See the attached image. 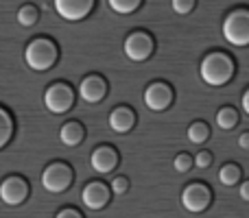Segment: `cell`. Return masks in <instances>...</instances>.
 <instances>
[{
    "mask_svg": "<svg viewBox=\"0 0 249 218\" xmlns=\"http://www.w3.org/2000/svg\"><path fill=\"white\" fill-rule=\"evenodd\" d=\"M234 74H236V64H234L232 57L223 50L208 52L201 59V66H199V77H201V81L212 87L228 85L234 79Z\"/></svg>",
    "mask_w": 249,
    "mask_h": 218,
    "instance_id": "obj_1",
    "label": "cell"
},
{
    "mask_svg": "<svg viewBox=\"0 0 249 218\" xmlns=\"http://www.w3.org/2000/svg\"><path fill=\"white\" fill-rule=\"evenodd\" d=\"M59 59V46L51 37H35L26 44L24 48V61L35 72H46Z\"/></svg>",
    "mask_w": 249,
    "mask_h": 218,
    "instance_id": "obj_2",
    "label": "cell"
},
{
    "mask_svg": "<svg viewBox=\"0 0 249 218\" xmlns=\"http://www.w3.org/2000/svg\"><path fill=\"white\" fill-rule=\"evenodd\" d=\"M221 33H223V39L230 46L236 48L249 46V9L238 7L234 11H230L223 20Z\"/></svg>",
    "mask_w": 249,
    "mask_h": 218,
    "instance_id": "obj_3",
    "label": "cell"
},
{
    "mask_svg": "<svg viewBox=\"0 0 249 218\" xmlns=\"http://www.w3.org/2000/svg\"><path fill=\"white\" fill-rule=\"evenodd\" d=\"M77 94H74L72 85H68L66 81H55L46 87L44 92V107L55 116H64L72 109Z\"/></svg>",
    "mask_w": 249,
    "mask_h": 218,
    "instance_id": "obj_4",
    "label": "cell"
},
{
    "mask_svg": "<svg viewBox=\"0 0 249 218\" xmlns=\"http://www.w3.org/2000/svg\"><path fill=\"white\" fill-rule=\"evenodd\" d=\"M74 184V170L66 162H51L42 172L44 190L53 194H61Z\"/></svg>",
    "mask_w": 249,
    "mask_h": 218,
    "instance_id": "obj_5",
    "label": "cell"
},
{
    "mask_svg": "<svg viewBox=\"0 0 249 218\" xmlns=\"http://www.w3.org/2000/svg\"><path fill=\"white\" fill-rule=\"evenodd\" d=\"M155 50V39L149 31H131V33L124 37V57L129 61H149L151 55Z\"/></svg>",
    "mask_w": 249,
    "mask_h": 218,
    "instance_id": "obj_6",
    "label": "cell"
},
{
    "mask_svg": "<svg viewBox=\"0 0 249 218\" xmlns=\"http://www.w3.org/2000/svg\"><path fill=\"white\" fill-rule=\"evenodd\" d=\"M212 203V190L208 188L201 181H195V184H188L184 190H181V205H184L186 212L190 214H201L210 207Z\"/></svg>",
    "mask_w": 249,
    "mask_h": 218,
    "instance_id": "obj_7",
    "label": "cell"
},
{
    "mask_svg": "<svg viewBox=\"0 0 249 218\" xmlns=\"http://www.w3.org/2000/svg\"><path fill=\"white\" fill-rule=\"evenodd\" d=\"M29 194H31V185L22 175H9L0 184V201L9 207L22 205L29 199Z\"/></svg>",
    "mask_w": 249,
    "mask_h": 218,
    "instance_id": "obj_8",
    "label": "cell"
},
{
    "mask_svg": "<svg viewBox=\"0 0 249 218\" xmlns=\"http://www.w3.org/2000/svg\"><path fill=\"white\" fill-rule=\"evenodd\" d=\"M96 0H53V9L66 22H81L94 11Z\"/></svg>",
    "mask_w": 249,
    "mask_h": 218,
    "instance_id": "obj_9",
    "label": "cell"
},
{
    "mask_svg": "<svg viewBox=\"0 0 249 218\" xmlns=\"http://www.w3.org/2000/svg\"><path fill=\"white\" fill-rule=\"evenodd\" d=\"M175 92L166 81H153L144 90V105L151 111H166L173 105Z\"/></svg>",
    "mask_w": 249,
    "mask_h": 218,
    "instance_id": "obj_10",
    "label": "cell"
},
{
    "mask_svg": "<svg viewBox=\"0 0 249 218\" xmlns=\"http://www.w3.org/2000/svg\"><path fill=\"white\" fill-rule=\"evenodd\" d=\"M118 164H121V155L109 144L96 146L90 155V168L96 175H109V172H114L118 168Z\"/></svg>",
    "mask_w": 249,
    "mask_h": 218,
    "instance_id": "obj_11",
    "label": "cell"
},
{
    "mask_svg": "<svg viewBox=\"0 0 249 218\" xmlns=\"http://www.w3.org/2000/svg\"><path fill=\"white\" fill-rule=\"evenodd\" d=\"M107 90H109V85L101 74H88V77H83L81 83H79V96H81V101L88 105L101 103V101L107 96Z\"/></svg>",
    "mask_w": 249,
    "mask_h": 218,
    "instance_id": "obj_12",
    "label": "cell"
},
{
    "mask_svg": "<svg viewBox=\"0 0 249 218\" xmlns=\"http://www.w3.org/2000/svg\"><path fill=\"white\" fill-rule=\"evenodd\" d=\"M112 201V190L103 184V181H90L83 185L81 190V203L88 210H103L107 207V203Z\"/></svg>",
    "mask_w": 249,
    "mask_h": 218,
    "instance_id": "obj_13",
    "label": "cell"
},
{
    "mask_svg": "<svg viewBox=\"0 0 249 218\" xmlns=\"http://www.w3.org/2000/svg\"><path fill=\"white\" fill-rule=\"evenodd\" d=\"M107 122L114 133H129L136 127V111L129 107V105H121V107L112 109Z\"/></svg>",
    "mask_w": 249,
    "mask_h": 218,
    "instance_id": "obj_14",
    "label": "cell"
},
{
    "mask_svg": "<svg viewBox=\"0 0 249 218\" xmlns=\"http://www.w3.org/2000/svg\"><path fill=\"white\" fill-rule=\"evenodd\" d=\"M59 140L64 146H79L86 140V127H83L79 120H68V122L61 124L59 129Z\"/></svg>",
    "mask_w": 249,
    "mask_h": 218,
    "instance_id": "obj_15",
    "label": "cell"
},
{
    "mask_svg": "<svg viewBox=\"0 0 249 218\" xmlns=\"http://www.w3.org/2000/svg\"><path fill=\"white\" fill-rule=\"evenodd\" d=\"M13 131H16V122H13L11 111L0 105V149H4L11 142Z\"/></svg>",
    "mask_w": 249,
    "mask_h": 218,
    "instance_id": "obj_16",
    "label": "cell"
},
{
    "mask_svg": "<svg viewBox=\"0 0 249 218\" xmlns=\"http://www.w3.org/2000/svg\"><path fill=\"white\" fill-rule=\"evenodd\" d=\"M243 179V170L238 164H225L219 170V181L225 188H232V185H238Z\"/></svg>",
    "mask_w": 249,
    "mask_h": 218,
    "instance_id": "obj_17",
    "label": "cell"
},
{
    "mask_svg": "<svg viewBox=\"0 0 249 218\" xmlns=\"http://www.w3.org/2000/svg\"><path fill=\"white\" fill-rule=\"evenodd\" d=\"M39 16H42V13H39V9L35 7V4H22L16 13V20L20 26L31 29V26H35L39 22Z\"/></svg>",
    "mask_w": 249,
    "mask_h": 218,
    "instance_id": "obj_18",
    "label": "cell"
},
{
    "mask_svg": "<svg viewBox=\"0 0 249 218\" xmlns=\"http://www.w3.org/2000/svg\"><path fill=\"white\" fill-rule=\"evenodd\" d=\"M186 137H188L190 144H206L208 137H210V127L203 120H195L193 124L186 131Z\"/></svg>",
    "mask_w": 249,
    "mask_h": 218,
    "instance_id": "obj_19",
    "label": "cell"
},
{
    "mask_svg": "<svg viewBox=\"0 0 249 218\" xmlns=\"http://www.w3.org/2000/svg\"><path fill=\"white\" fill-rule=\"evenodd\" d=\"M216 127L223 129V131H232L234 127L238 124V111L234 107H221L219 111H216Z\"/></svg>",
    "mask_w": 249,
    "mask_h": 218,
    "instance_id": "obj_20",
    "label": "cell"
},
{
    "mask_svg": "<svg viewBox=\"0 0 249 218\" xmlns=\"http://www.w3.org/2000/svg\"><path fill=\"white\" fill-rule=\"evenodd\" d=\"M107 4L118 16H131L142 7V0H107Z\"/></svg>",
    "mask_w": 249,
    "mask_h": 218,
    "instance_id": "obj_21",
    "label": "cell"
},
{
    "mask_svg": "<svg viewBox=\"0 0 249 218\" xmlns=\"http://www.w3.org/2000/svg\"><path fill=\"white\" fill-rule=\"evenodd\" d=\"M193 166H195V157L190 153H179L173 159V168H175L177 172H181V175H186Z\"/></svg>",
    "mask_w": 249,
    "mask_h": 218,
    "instance_id": "obj_22",
    "label": "cell"
},
{
    "mask_svg": "<svg viewBox=\"0 0 249 218\" xmlns=\"http://www.w3.org/2000/svg\"><path fill=\"white\" fill-rule=\"evenodd\" d=\"M197 7V0H171V9L177 16H188Z\"/></svg>",
    "mask_w": 249,
    "mask_h": 218,
    "instance_id": "obj_23",
    "label": "cell"
},
{
    "mask_svg": "<svg viewBox=\"0 0 249 218\" xmlns=\"http://www.w3.org/2000/svg\"><path fill=\"white\" fill-rule=\"evenodd\" d=\"M212 162H214V155H212L210 151H199V153L195 155V166H197L199 170H206V168H210Z\"/></svg>",
    "mask_w": 249,
    "mask_h": 218,
    "instance_id": "obj_24",
    "label": "cell"
},
{
    "mask_svg": "<svg viewBox=\"0 0 249 218\" xmlns=\"http://www.w3.org/2000/svg\"><path fill=\"white\" fill-rule=\"evenodd\" d=\"M109 190H112V194H124L129 190V179L124 175H116L109 184Z\"/></svg>",
    "mask_w": 249,
    "mask_h": 218,
    "instance_id": "obj_25",
    "label": "cell"
},
{
    "mask_svg": "<svg viewBox=\"0 0 249 218\" xmlns=\"http://www.w3.org/2000/svg\"><path fill=\"white\" fill-rule=\"evenodd\" d=\"M55 218H83V214L79 210H74V207H64V210L57 212Z\"/></svg>",
    "mask_w": 249,
    "mask_h": 218,
    "instance_id": "obj_26",
    "label": "cell"
},
{
    "mask_svg": "<svg viewBox=\"0 0 249 218\" xmlns=\"http://www.w3.org/2000/svg\"><path fill=\"white\" fill-rule=\"evenodd\" d=\"M238 194H241L243 201L249 203V179H245V181H241V184H238Z\"/></svg>",
    "mask_w": 249,
    "mask_h": 218,
    "instance_id": "obj_27",
    "label": "cell"
},
{
    "mask_svg": "<svg viewBox=\"0 0 249 218\" xmlns=\"http://www.w3.org/2000/svg\"><path fill=\"white\" fill-rule=\"evenodd\" d=\"M238 146H241L243 151H249V131H243L241 135H238Z\"/></svg>",
    "mask_w": 249,
    "mask_h": 218,
    "instance_id": "obj_28",
    "label": "cell"
},
{
    "mask_svg": "<svg viewBox=\"0 0 249 218\" xmlns=\"http://www.w3.org/2000/svg\"><path fill=\"white\" fill-rule=\"evenodd\" d=\"M241 107H243V111L249 116V87L245 92H243V96H241Z\"/></svg>",
    "mask_w": 249,
    "mask_h": 218,
    "instance_id": "obj_29",
    "label": "cell"
}]
</instances>
